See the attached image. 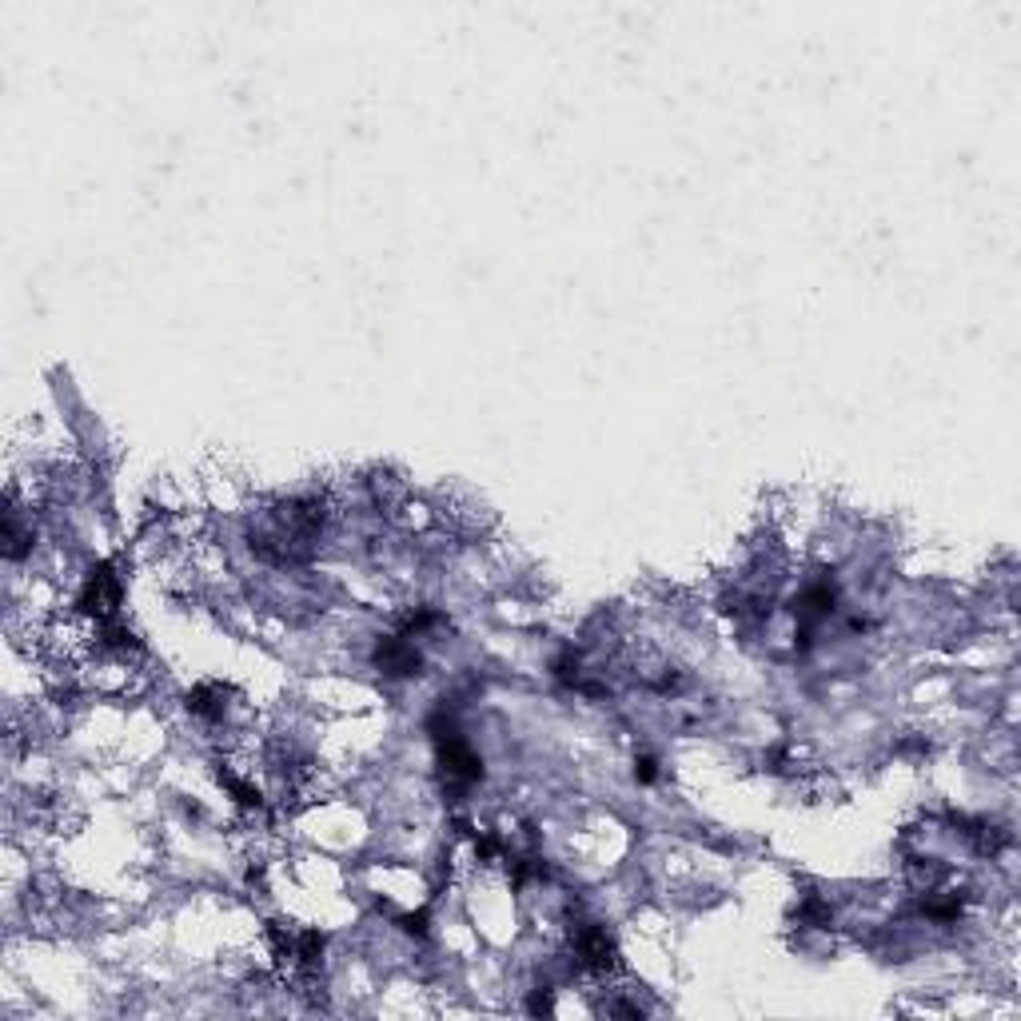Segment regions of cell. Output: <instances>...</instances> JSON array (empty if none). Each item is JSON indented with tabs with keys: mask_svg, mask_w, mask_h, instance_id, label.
<instances>
[{
	"mask_svg": "<svg viewBox=\"0 0 1021 1021\" xmlns=\"http://www.w3.org/2000/svg\"><path fill=\"white\" fill-rule=\"evenodd\" d=\"M635 778H639V782H655V778H659V758H655V754L635 758Z\"/></svg>",
	"mask_w": 1021,
	"mask_h": 1021,
	"instance_id": "cell-7",
	"label": "cell"
},
{
	"mask_svg": "<svg viewBox=\"0 0 1021 1021\" xmlns=\"http://www.w3.org/2000/svg\"><path fill=\"white\" fill-rule=\"evenodd\" d=\"M399 926H403L407 934L423 938V934H427V910H419V914H407V918H399Z\"/></svg>",
	"mask_w": 1021,
	"mask_h": 1021,
	"instance_id": "cell-8",
	"label": "cell"
},
{
	"mask_svg": "<svg viewBox=\"0 0 1021 1021\" xmlns=\"http://www.w3.org/2000/svg\"><path fill=\"white\" fill-rule=\"evenodd\" d=\"M571 950H575V962H579L587 974H595V978H611V974L619 970V946H615V938H611L603 926H595V922H579V926L571 930Z\"/></svg>",
	"mask_w": 1021,
	"mask_h": 1021,
	"instance_id": "cell-3",
	"label": "cell"
},
{
	"mask_svg": "<svg viewBox=\"0 0 1021 1021\" xmlns=\"http://www.w3.org/2000/svg\"><path fill=\"white\" fill-rule=\"evenodd\" d=\"M375 667H379L383 675H391V679H407V675H419L423 659H419V651L407 643V635H387V639L375 643Z\"/></svg>",
	"mask_w": 1021,
	"mask_h": 1021,
	"instance_id": "cell-4",
	"label": "cell"
},
{
	"mask_svg": "<svg viewBox=\"0 0 1021 1021\" xmlns=\"http://www.w3.org/2000/svg\"><path fill=\"white\" fill-rule=\"evenodd\" d=\"M120 599H124L120 575L112 571V563H100V567H92L88 579L80 583L76 607H80V615L104 623V619H116V615H120Z\"/></svg>",
	"mask_w": 1021,
	"mask_h": 1021,
	"instance_id": "cell-1",
	"label": "cell"
},
{
	"mask_svg": "<svg viewBox=\"0 0 1021 1021\" xmlns=\"http://www.w3.org/2000/svg\"><path fill=\"white\" fill-rule=\"evenodd\" d=\"M830 611H834V587H826V583L806 587V591L798 595V603H794V615H798L802 627H814V623L826 619Z\"/></svg>",
	"mask_w": 1021,
	"mask_h": 1021,
	"instance_id": "cell-5",
	"label": "cell"
},
{
	"mask_svg": "<svg viewBox=\"0 0 1021 1021\" xmlns=\"http://www.w3.org/2000/svg\"><path fill=\"white\" fill-rule=\"evenodd\" d=\"M224 686L220 682H200V686H192V694H188V710L196 714V718H204V722H216V718H224Z\"/></svg>",
	"mask_w": 1021,
	"mask_h": 1021,
	"instance_id": "cell-6",
	"label": "cell"
},
{
	"mask_svg": "<svg viewBox=\"0 0 1021 1021\" xmlns=\"http://www.w3.org/2000/svg\"><path fill=\"white\" fill-rule=\"evenodd\" d=\"M435 758H439V770L451 786H475L483 782V762L479 754L459 738L455 726H435Z\"/></svg>",
	"mask_w": 1021,
	"mask_h": 1021,
	"instance_id": "cell-2",
	"label": "cell"
},
{
	"mask_svg": "<svg viewBox=\"0 0 1021 1021\" xmlns=\"http://www.w3.org/2000/svg\"><path fill=\"white\" fill-rule=\"evenodd\" d=\"M527 1010H531V1014H551V1010H555V998H551V990L543 986V990L531 998V1006H527Z\"/></svg>",
	"mask_w": 1021,
	"mask_h": 1021,
	"instance_id": "cell-9",
	"label": "cell"
}]
</instances>
